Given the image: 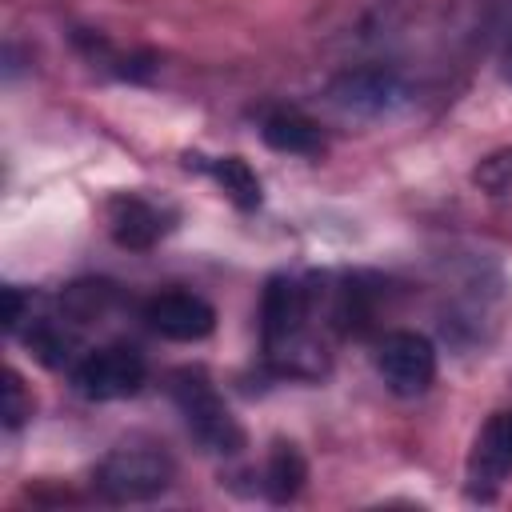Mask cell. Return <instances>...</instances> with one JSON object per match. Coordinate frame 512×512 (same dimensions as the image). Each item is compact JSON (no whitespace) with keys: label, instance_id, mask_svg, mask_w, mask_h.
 <instances>
[{"label":"cell","instance_id":"cell-1","mask_svg":"<svg viewBox=\"0 0 512 512\" xmlns=\"http://www.w3.org/2000/svg\"><path fill=\"white\" fill-rule=\"evenodd\" d=\"M312 312H316V288L300 276H272L260 296V344L280 376L316 380L328 368L324 344L312 336Z\"/></svg>","mask_w":512,"mask_h":512},{"label":"cell","instance_id":"cell-2","mask_svg":"<svg viewBox=\"0 0 512 512\" xmlns=\"http://www.w3.org/2000/svg\"><path fill=\"white\" fill-rule=\"evenodd\" d=\"M172 480H176V460L168 456V448L148 440L116 444L92 468V484L108 504H148L164 496Z\"/></svg>","mask_w":512,"mask_h":512},{"label":"cell","instance_id":"cell-3","mask_svg":"<svg viewBox=\"0 0 512 512\" xmlns=\"http://www.w3.org/2000/svg\"><path fill=\"white\" fill-rule=\"evenodd\" d=\"M168 396L176 404V412L184 416L192 440L204 452L216 456H236L244 448V428L232 416V408L224 404V396L216 392V384L208 380L204 368H176L168 376Z\"/></svg>","mask_w":512,"mask_h":512},{"label":"cell","instance_id":"cell-4","mask_svg":"<svg viewBox=\"0 0 512 512\" xmlns=\"http://www.w3.org/2000/svg\"><path fill=\"white\" fill-rule=\"evenodd\" d=\"M412 100L408 80L388 68V64H356L344 68L332 84H328V104L344 116H360V120H380L400 112Z\"/></svg>","mask_w":512,"mask_h":512},{"label":"cell","instance_id":"cell-5","mask_svg":"<svg viewBox=\"0 0 512 512\" xmlns=\"http://www.w3.org/2000/svg\"><path fill=\"white\" fill-rule=\"evenodd\" d=\"M148 360L132 344H100L92 352H80L72 364V388L84 400H128L144 388Z\"/></svg>","mask_w":512,"mask_h":512},{"label":"cell","instance_id":"cell-6","mask_svg":"<svg viewBox=\"0 0 512 512\" xmlns=\"http://www.w3.org/2000/svg\"><path fill=\"white\" fill-rule=\"evenodd\" d=\"M372 364H376V372L392 396L412 400V396H424L436 380V344L424 332L392 328L376 340Z\"/></svg>","mask_w":512,"mask_h":512},{"label":"cell","instance_id":"cell-7","mask_svg":"<svg viewBox=\"0 0 512 512\" xmlns=\"http://www.w3.org/2000/svg\"><path fill=\"white\" fill-rule=\"evenodd\" d=\"M140 320L164 336V340H176V344H196L204 336H212L216 328V308L196 296V292H184V288H168V292H156L144 300L140 308Z\"/></svg>","mask_w":512,"mask_h":512},{"label":"cell","instance_id":"cell-8","mask_svg":"<svg viewBox=\"0 0 512 512\" xmlns=\"http://www.w3.org/2000/svg\"><path fill=\"white\" fill-rule=\"evenodd\" d=\"M464 476L472 500H492L496 488L512 476V412H492L480 424Z\"/></svg>","mask_w":512,"mask_h":512},{"label":"cell","instance_id":"cell-9","mask_svg":"<svg viewBox=\"0 0 512 512\" xmlns=\"http://www.w3.org/2000/svg\"><path fill=\"white\" fill-rule=\"evenodd\" d=\"M172 212H164L160 204L144 200V196H112L108 200V224H112V240L128 252H148L172 224Z\"/></svg>","mask_w":512,"mask_h":512},{"label":"cell","instance_id":"cell-10","mask_svg":"<svg viewBox=\"0 0 512 512\" xmlns=\"http://www.w3.org/2000/svg\"><path fill=\"white\" fill-rule=\"evenodd\" d=\"M260 140L272 148V152H284V156H304V160H316L324 156L328 140L320 132V124L296 108H272L264 112L260 120Z\"/></svg>","mask_w":512,"mask_h":512},{"label":"cell","instance_id":"cell-11","mask_svg":"<svg viewBox=\"0 0 512 512\" xmlns=\"http://www.w3.org/2000/svg\"><path fill=\"white\" fill-rule=\"evenodd\" d=\"M120 304V288L112 280H76L60 292V316L72 320L76 328L104 320Z\"/></svg>","mask_w":512,"mask_h":512},{"label":"cell","instance_id":"cell-12","mask_svg":"<svg viewBox=\"0 0 512 512\" xmlns=\"http://www.w3.org/2000/svg\"><path fill=\"white\" fill-rule=\"evenodd\" d=\"M304 480H308V464H304L300 448L288 444V440H276L272 452H268V460H264V476H260L268 500H276V504L296 500L300 488H304Z\"/></svg>","mask_w":512,"mask_h":512},{"label":"cell","instance_id":"cell-13","mask_svg":"<svg viewBox=\"0 0 512 512\" xmlns=\"http://www.w3.org/2000/svg\"><path fill=\"white\" fill-rule=\"evenodd\" d=\"M200 168L224 188V196L236 204V208H244V212H252L256 204H260V180H256V172H252V164L244 160V156H216V160H200Z\"/></svg>","mask_w":512,"mask_h":512},{"label":"cell","instance_id":"cell-14","mask_svg":"<svg viewBox=\"0 0 512 512\" xmlns=\"http://www.w3.org/2000/svg\"><path fill=\"white\" fill-rule=\"evenodd\" d=\"M32 408H36L32 392L24 388L20 372H12V368H8V372H4V428H8V432H16L20 424H28Z\"/></svg>","mask_w":512,"mask_h":512},{"label":"cell","instance_id":"cell-15","mask_svg":"<svg viewBox=\"0 0 512 512\" xmlns=\"http://www.w3.org/2000/svg\"><path fill=\"white\" fill-rule=\"evenodd\" d=\"M472 180H476L480 188H488V192H508V188H512V152L488 156V160L472 172Z\"/></svg>","mask_w":512,"mask_h":512},{"label":"cell","instance_id":"cell-16","mask_svg":"<svg viewBox=\"0 0 512 512\" xmlns=\"http://www.w3.org/2000/svg\"><path fill=\"white\" fill-rule=\"evenodd\" d=\"M24 308H32V296H24L20 288H4V328L8 332H20V324L32 320V316H24Z\"/></svg>","mask_w":512,"mask_h":512},{"label":"cell","instance_id":"cell-17","mask_svg":"<svg viewBox=\"0 0 512 512\" xmlns=\"http://www.w3.org/2000/svg\"><path fill=\"white\" fill-rule=\"evenodd\" d=\"M500 76L512 84V32H508V40H504V48H500Z\"/></svg>","mask_w":512,"mask_h":512}]
</instances>
